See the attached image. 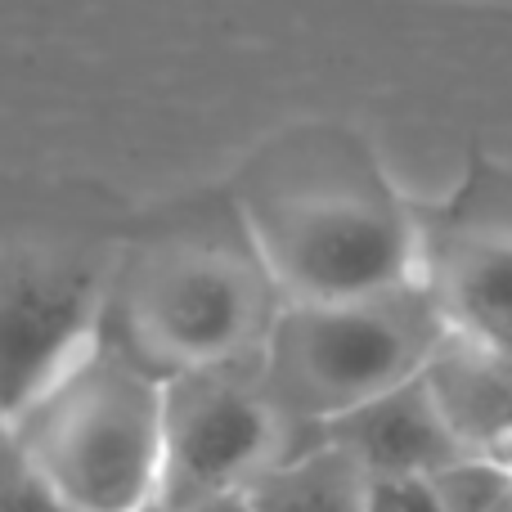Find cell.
Listing matches in <instances>:
<instances>
[{
  "label": "cell",
  "mask_w": 512,
  "mask_h": 512,
  "mask_svg": "<svg viewBox=\"0 0 512 512\" xmlns=\"http://www.w3.org/2000/svg\"><path fill=\"white\" fill-rule=\"evenodd\" d=\"M0 512H90L68 499L59 486L41 477L14 445H5V486H0Z\"/></svg>",
  "instance_id": "cell-12"
},
{
  "label": "cell",
  "mask_w": 512,
  "mask_h": 512,
  "mask_svg": "<svg viewBox=\"0 0 512 512\" xmlns=\"http://www.w3.org/2000/svg\"><path fill=\"white\" fill-rule=\"evenodd\" d=\"M499 512H512V499H508V504H504V508H499Z\"/></svg>",
  "instance_id": "cell-15"
},
{
  "label": "cell",
  "mask_w": 512,
  "mask_h": 512,
  "mask_svg": "<svg viewBox=\"0 0 512 512\" xmlns=\"http://www.w3.org/2000/svg\"><path fill=\"white\" fill-rule=\"evenodd\" d=\"M364 512H445L427 477H373Z\"/></svg>",
  "instance_id": "cell-13"
},
{
  "label": "cell",
  "mask_w": 512,
  "mask_h": 512,
  "mask_svg": "<svg viewBox=\"0 0 512 512\" xmlns=\"http://www.w3.org/2000/svg\"><path fill=\"white\" fill-rule=\"evenodd\" d=\"M436 400L463 450L512 468V351L468 328H450L427 364Z\"/></svg>",
  "instance_id": "cell-8"
},
{
  "label": "cell",
  "mask_w": 512,
  "mask_h": 512,
  "mask_svg": "<svg viewBox=\"0 0 512 512\" xmlns=\"http://www.w3.org/2000/svg\"><path fill=\"white\" fill-rule=\"evenodd\" d=\"M373 477L351 450L319 436L306 454L248 486L256 512H364Z\"/></svg>",
  "instance_id": "cell-9"
},
{
  "label": "cell",
  "mask_w": 512,
  "mask_h": 512,
  "mask_svg": "<svg viewBox=\"0 0 512 512\" xmlns=\"http://www.w3.org/2000/svg\"><path fill=\"white\" fill-rule=\"evenodd\" d=\"M283 292L256 248L239 198H189L117 248L95 342L149 378L256 355Z\"/></svg>",
  "instance_id": "cell-1"
},
{
  "label": "cell",
  "mask_w": 512,
  "mask_h": 512,
  "mask_svg": "<svg viewBox=\"0 0 512 512\" xmlns=\"http://www.w3.org/2000/svg\"><path fill=\"white\" fill-rule=\"evenodd\" d=\"M319 427L301 423L265 378L261 351L180 373L162 405V481L153 512L248 490L279 463L306 454Z\"/></svg>",
  "instance_id": "cell-5"
},
{
  "label": "cell",
  "mask_w": 512,
  "mask_h": 512,
  "mask_svg": "<svg viewBox=\"0 0 512 512\" xmlns=\"http://www.w3.org/2000/svg\"><path fill=\"white\" fill-rule=\"evenodd\" d=\"M454 328L432 274L355 301H288L261 346L274 396L324 427L423 378Z\"/></svg>",
  "instance_id": "cell-4"
},
{
  "label": "cell",
  "mask_w": 512,
  "mask_h": 512,
  "mask_svg": "<svg viewBox=\"0 0 512 512\" xmlns=\"http://www.w3.org/2000/svg\"><path fill=\"white\" fill-rule=\"evenodd\" d=\"M319 432L351 450L369 468V477H436L441 468L468 459L427 373L333 418Z\"/></svg>",
  "instance_id": "cell-7"
},
{
  "label": "cell",
  "mask_w": 512,
  "mask_h": 512,
  "mask_svg": "<svg viewBox=\"0 0 512 512\" xmlns=\"http://www.w3.org/2000/svg\"><path fill=\"white\" fill-rule=\"evenodd\" d=\"M427 481L445 512H499L512 499V468L499 459H481V454H468Z\"/></svg>",
  "instance_id": "cell-11"
},
{
  "label": "cell",
  "mask_w": 512,
  "mask_h": 512,
  "mask_svg": "<svg viewBox=\"0 0 512 512\" xmlns=\"http://www.w3.org/2000/svg\"><path fill=\"white\" fill-rule=\"evenodd\" d=\"M432 283L450 310L454 328H468V333L512 351V243H463L454 256H445Z\"/></svg>",
  "instance_id": "cell-10"
},
{
  "label": "cell",
  "mask_w": 512,
  "mask_h": 512,
  "mask_svg": "<svg viewBox=\"0 0 512 512\" xmlns=\"http://www.w3.org/2000/svg\"><path fill=\"white\" fill-rule=\"evenodd\" d=\"M117 248L32 243L5 261V414L23 409L81 351L95 346Z\"/></svg>",
  "instance_id": "cell-6"
},
{
  "label": "cell",
  "mask_w": 512,
  "mask_h": 512,
  "mask_svg": "<svg viewBox=\"0 0 512 512\" xmlns=\"http://www.w3.org/2000/svg\"><path fill=\"white\" fill-rule=\"evenodd\" d=\"M239 212L288 301H355L427 279L414 221L342 131H292L243 167Z\"/></svg>",
  "instance_id": "cell-2"
},
{
  "label": "cell",
  "mask_w": 512,
  "mask_h": 512,
  "mask_svg": "<svg viewBox=\"0 0 512 512\" xmlns=\"http://www.w3.org/2000/svg\"><path fill=\"white\" fill-rule=\"evenodd\" d=\"M162 405L167 382L95 342L23 409L5 414V445L81 508L153 512L162 481Z\"/></svg>",
  "instance_id": "cell-3"
},
{
  "label": "cell",
  "mask_w": 512,
  "mask_h": 512,
  "mask_svg": "<svg viewBox=\"0 0 512 512\" xmlns=\"http://www.w3.org/2000/svg\"><path fill=\"white\" fill-rule=\"evenodd\" d=\"M185 512H256L248 490H230V495H216V499H203V504L185 508Z\"/></svg>",
  "instance_id": "cell-14"
}]
</instances>
